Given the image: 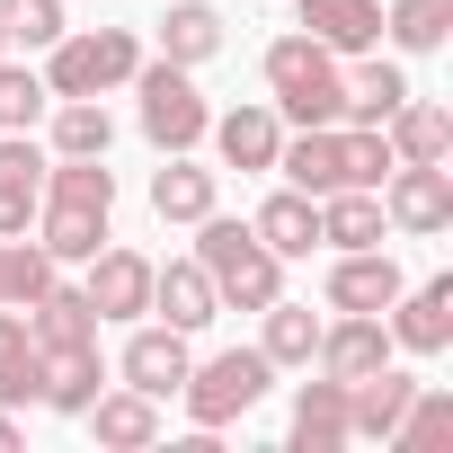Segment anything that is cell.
<instances>
[{
	"instance_id": "21",
	"label": "cell",
	"mask_w": 453,
	"mask_h": 453,
	"mask_svg": "<svg viewBox=\"0 0 453 453\" xmlns=\"http://www.w3.org/2000/svg\"><path fill=\"white\" fill-rule=\"evenodd\" d=\"M27 329H36L45 356H63V347H98V311H89L81 285H45V294L27 303Z\"/></svg>"
},
{
	"instance_id": "33",
	"label": "cell",
	"mask_w": 453,
	"mask_h": 453,
	"mask_svg": "<svg viewBox=\"0 0 453 453\" xmlns=\"http://www.w3.org/2000/svg\"><path fill=\"white\" fill-rule=\"evenodd\" d=\"M107 142H116V125H107L98 98H63L54 107V151L63 160H107Z\"/></svg>"
},
{
	"instance_id": "36",
	"label": "cell",
	"mask_w": 453,
	"mask_h": 453,
	"mask_svg": "<svg viewBox=\"0 0 453 453\" xmlns=\"http://www.w3.org/2000/svg\"><path fill=\"white\" fill-rule=\"evenodd\" d=\"M45 98H54V89H45L36 72H19V63H0V134H27V125L45 116Z\"/></svg>"
},
{
	"instance_id": "9",
	"label": "cell",
	"mask_w": 453,
	"mask_h": 453,
	"mask_svg": "<svg viewBox=\"0 0 453 453\" xmlns=\"http://www.w3.org/2000/svg\"><path fill=\"white\" fill-rule=\"evenodd\" d=\"M311 365H320L329 382H365L373 365H391V329H382V311H338V329L320 320Z\"/></svg>"
},
{
	"instance_id": "2",
	"label": "cell",
	"mask_w": 453,
	"mask_h": 453,
	"mask_svg": "<svg viewBox=\"0 0 453 453\" xmlns=\"http://www.w3.org/2000/svg\"><path fill=\"white\" fill-rule=\"evenodd\" d=\"M196 267L213 276L222 311H267L285 294V258L250 232V222H232V213H204L196 222Z\"/></svg>"
},
{
	"instance_id": "37",
	"label": "cell",
	"mask_w": 453,
	"mask_h": 453,
	"mask_svg": "<svg viewBox=\"0 0 453 453\" xmlns=\"http://www.w3.org/2000/svg\"><path fill=\"white\" fill-rule=\"evenodd\" d=\"M10 444H19V418H10V409H0V453H10Z\"/></svg>"
},
{
	"instance_id": "6",
	"label": "cell",
	"mask_w": 453,
	"mask_h": 453,
	"mask_svg": "<svg viewBox=\"0 0 453 453\" xmlns=\"http://www.w3.org/2000/svg\"><path fill=\"white\" fill-rule=\"evenodd\" d=\"M134 98H142V134L160 151H196L204 125H213V107H204V89H196L187 63H142L134 72Z\"/></svg>"
},
{
	"instance_id": "32",
	"label": "cell",
	"mask_w": 453,
	"mask_h": 453,
	"mask_svg": "<svg viewBox=\"0 0 453 453\" xmlns=\"http://www.w3.org/2000/svg\"><path fill=\"white\" fill-rule=\"evenodd\" d=\"M382 36H391L400 54H435V45L453 36V0H391V10H382Z\"/></svg>"
},
{
	"instance_id": "16",
	"label": "cell",
	"mask_w": 453,
	"mask_h": 453,
	"mask_svg": "<svg viewBox=\"0 0 453 453\" xmlns=\"http://www.w3.org/2000/svg\"><path fill=\"white\" fill-rule=\"evenodd\" d=\"M276 169H285V187H303V196L347 187V125H303V134L276 151Z\"/></svg>"
},
{
	"instance_id": "5",
	"label": "cell",
	"mask_w": 453,
	"mask_h": 453,
	"mask_svg": "<svg viewBox=\"0 0 453 453\" xmlns=\"http://www.w3.org/2000/svg\"><path fill=\"white\" fill-rule=\"evenodd\" d=\"M267 382H276V365H267L258 347H222V356L187 365L178 400H187V418H196V426H232V418H250V409L267 400Z\"/></svg>"
},
{
	"instance_id": "24",
	"label": "cell",
	"mask_w": 453,
	"mask_h": 453,
	"mask_svg": "<svg viewBox=\"0 0 453 453\" xmlns=\"http://www.w3.org/2000/svg\"><path fill=\"white\" fill-rule=\"evenodd\" d=\"M382 142H391V160H444V151H453V116H444L435 98H418V89H409V98L391 107Z\"/></svg>"
},
{
	"instance_id": "34",
	"label": "cell",
	"mask_w": 453,
	"mask_h": 453,
	"mask_svg": "<svg viewBox=\"0 0 453 453\" xmlns=\"http://www.w3.org/2000/svg\"><path fill=\"white\" fill-rule=\"evenodd\" d=\"M45 285H54V258H45L27 232H19V241H0V303H10V311H27Z\"/></svg>"
},
{
	"instance_id": "3",
	"label": "cell",
	"mask_w": 453,
	"mask_h": 453,
	"mask_svg": "<svg viewBox=\"0 0 453 453\" xmlns=\"http://www.w3.org/2000/svg\"><path fill=\"white\" fill-rule=\"evenodd\" d=\"M267 107L294 116V125H338L347 107V72L320 36H276L267 45Z\"/></svg>"
},
{
	"instance_id": "12",
	"label": "cell",
	"mask_w": 453,
	"mask_h": 453,
	"mask_svg": "<svg viewBox=\"0 0 453 453\" xmlns=\"http://www.w3.org/2000/svg\"><path fill=\"white\" fill-rule=\"evenodd\" d=\"M81 294H89L98 320H142V311H151V258H142V250H98Z\"/></svg>"
},
{
	"instance_id": "18",
	"label": "cell",
	"mask_w": 453,
	"mask_h": 453,
	"mask_svg": "<svg viewBox=\"0 0 453 453\" xmlns=\"http://www.w3.org/2000/svg\"><path fill=\"white\" fill-rule=\"evenodd\" d=\"M391 213H382V187H329L320 196V250H382Z\"/></svg>"
},
{
	"instance_id": "15",
	"label": "cell",
	"mask_w": 453,
	"mask_h": 453,
	"mask_svg": "<svg viewBox=\"0 0 453 453\" xmlns=\"http://www.w3.org/2000/svg\"><path fill=\"white\" fill-rule=\"evenodd\" d=\"M45 204V151L27 134H0V241H19Z\"/></svg>"
},
{
	"instance_id": "7",
	"label": "cell",
	"mask_w": 453,
	"mask_h": 453,
	"mask_svg": "<svg viewBox=\"0 0 453 453\" xmlns=\"http://www.w3.org/2000/svg\"><path fill=\"white\" fill-rule=\"evenodd\" d=\"M382 213H391V232H409V241L453 232V169H444V160H391Z\"/></svg>"
},
{
	"instance_id": "8",
	"label": "cell",
	"mask_w": 453,
	"mask_h": 453,
	"mask_svg": "<svg viewBox=\"0 0 453 453\" xmlns=\"http://www.w3.org/2000/svg\"><path fill=\"white\" fill-rule=\"evenodd\" d=\"M382 329H391L400 356H444V347H453V276L400 285V303L382 311Z\"/></svg>"
},
{
	"instance_id": "29",
	"label": "cell",
	"mask_w": 453,
	"mask_h": 453,
	"mask_svg": "<svg viewBox=\"0 0 453 453\" xmlns=\"http://www.w3.org/2000/svg\"><path fill=\"white\" fill-rule=\"evenodd\" d=\"M151 213L160 222H204L213 213V169H196L187 151H169V169L151 178Z\"/></svg>"
},
{
	"instance_id": "19",
	"label": "cell",
	"mask_w": 453,
	"mask_h": 453,
	"mask_svg": "<svg viewBox=\"0 0 453 453\" xmlns=\"http://www.w3.org/2000/svg\"><path fill=\"white\" fill-rule=\"evenodd\" d=\"M303 36H320L329 54H373L382 45V0H294Z\"/></svg>"
},
{
	"instance_id": "28",
	"label": "cell",
	"mask_w": 453,
	"mask_h": 453,
	"mask_svg": "<svg viewBox=\"0 0 453 453\" xmlns=\"http://www.w3.org/2000/svg\"><path fill=\"white\" fill-rule=\"evenodd\" d=\"M98 391H107V373H98V347H63V356H45V382H36V400H45V409L81 418Z\"/></svg>"
},
{
	"instance_id": "31",
	"label": "cell",
	"mask_w": 453,
	"mask_h": 453,
	"mask_svg": "<svg viewBox=\"0 0 453 453\" xmlns=\"http://www.w3.org/2000/svg\"><path fill=\"white\" fill-rule=\"evenodd\" d=\"M391 444H400V453H435V444H453V391L418 382L409 409H400V426H391Z\"/></svg>"
},
{
	"instance_id": "13",
	"label": "cell",
	"mask_w": 453,
	"mask_h": 453,
	"mask_svg": "<svg viewBox=\"0 0 453 453\" xmlns=\"http://www.w3.org/2000/svg\"><path fill=\"white\" fill-rule=\"evenodd\" d=\"M400 267H391V250H338V267H329V311H391L400 303Z\"/></svg>"
},
{
	"instance_id": "10",
	"label": "cell",
	"mask_w": 453,
	"mask_h": 453,
	"mask_svg": "<svg viewBox=\"0 0 453 453\" xmlns=\"http://www.w3.org/2000/svg\"><path fill=\"white\" fill-rule=\"evenodd\" d=\"M187 365H196V356H187V329H169V320L134 329V338H125V356H116V373H125L142 400H169V391L187 382Z\"/></svg>"
},
{
	"instance_id": "27",
	"label": "cell",
	"mask_w": 453,
	"mask_h": 453,
	"mask_svg": "<svg viewBox=\"0 0 453 453\" xmlns=\"http://www.w3.org/2000/svg\"><path fill=\"white\" fill-rule=\"evenodd\" d=\"M36 382H45V347H36V329L10 303H0V409H27Z\"/></svg>"
},
{
	"instance_id": "26",
	"label": "cell",
	"mask_w": 453,
	"mask_h": 453,
	"mask_svg": "<svg viewBox=\"0 0 453 453\" xmlns=\"http://www.w3.org/2000/svg\"><path fill=\"white\" fill-rule=\"evenodd\" d=\"M222 54V10L213 0H169V19H160V63H213Z\"/></svg>"
},
{
	"instance_id": "22",
	"label": "cell",
	"mask_w": 453,
	"mask_h": 453,
	"mask_svg": "<svg viewBox=\"0 0 453 453\" xmlns=\"http://www.w3.org/2000/svg\"><path fill=\"white\" fill-rule=\"evenodd\" d=\"M81 418H89L98 444H116V453H151V444H160V400H142L134 382H125V391H98Z\"/></svg>"
},
{
	"instance_id": "4",
	"label": "cell",
	"mask_w": 453,
	"mask_h": 453,
	"mask_svg": "<svg viewBox=\"0 0 453 453\" xmlns=\"http://www.w3.org/2000/svg\"><path fill=\"white\" fill-rule=\"evenodd\" d=\"M54 63H45V89L54 98H107V89H125L134 72H142V45H134V27H63L54 45H45Z\"/></svg>"
},
{
	"instance_id": "11",
	"label": "cell",
	"mask_w": 453,
	"mask_h": 453,
	"mask_svg": "<svg viewBox=\"0 0 453 453\" xmlns=\"http://www.w3.org/2000/svg\"><path fill=\"white\" fill-rule=\"evenodd\" d=\"M204 134H213V151L232 160L241 178H258V169H276V151H285V116H276L267 98H250V107H232V116H213Z\"/></svg>"
},
{
	"instance_id": "38",
	"label": "cell",
	"mask_w": 453,
	"mask_h": 453,
	"mask_svg": "<svg viewBox=\"0 0 453 453\" xmlns=\"http://www.w3.org/2000/svg\"><path fill=\"white\" fill-rule=\"evenodd\" d=\"M0 54H10V36H0Z\"/></svg>"
},
{
	"instance_id": "1",
	"label": "cell",
	"mask_w": 453,
	"mask_h": 453,
	"mask_svg": "<svg viewBox=\"0 0 453 453\" xmlns=\"http://www.w3.org/2000/svg\"><path fill=\"white\" fill-rule=\"evenodd\" d=\"M107 213H116V169L107 160H45V204H36V250L54 267H89L107 250Z\"/></svg>"
},
{
	"instance_id": "20",
	"label": "cell",
	"mask_w": 453,
	"mask_h": 453,
	"mask_svg": "<svg viewBox=\"0 0 453 453\" xmlns=\"http://www.w3.org/2000/svg\"><path fill=\"white\" fill-rule=\"evenodd\" d=\"M250 232H258L276 258H311V250H320V196H303V187H276V196L250 213Z\"/></svg>"
},
{
	"instance_id": "35",
	"label": "cell",
	"mask_w": 453,
	"mask_h": 453,
	"mask_svg": "<svg viewBox=\"0 0 453 453\" xmlns=\"http://www.w3.org/2000/svg\"><path fill=\"white\" fill-rule=\"evenodd\" d=\"M0 36H10V45H54L63 36V0H0Z\"/></svg>"
},
{
	"instance_id": "30",
	"label": "cell",
	"mask_w": 453,
	"mask_h": 453,
	"mask_svg": "<svg viewBox=\"0 0 453 453\" xmlns=\"http://www.w3.org/2000/svg\"><path fill=\"white\" fill-rule=\"evenodd\" d=\"M258 320H267V338H258L267 365H311V347H320V311H311V303H285V294H276Z\"/></svg>"
},
{
	"instance_id": "23",
	"label": "cell",
	"mask_w": 453,
	"mask_h": 453,
	"mask_svg": "<svg viewBox=\"0 0 453 453\" xmlns=\"http://www.w3.org/2000/svg\"><path fill=\"white\" fill-rule=\"evenodd\" d=\"M400 98H409V72H400V63H382V54H356L338 125H391V107H400Z\"/></svg>"
},
{
	"instance_id": "17",
	"label": "cell",
	"mask_w": 453,
	"mask_h": 453,
	"mask_svg": "<svg viewBox=\"0 0 453 453\" xmlns=\"http://www.w3.org/2000/svg\"><path fill=\"white\" fill-rule=\"evenodd\" d=\"M409 391H418V373H400V365H373L365 382H347V435H365V444H391V426H400Z\"/></svg>"
},
{
	"instance_id": "25",
	"label": "cell",
	"mask_w": 453,
	"mask_h": 453,
	"mask_svg": "<svg viewBox=\"0 0 453 453\" xmlns=\"http://www.w3.org/2000/svg\"><path fill=\"white\" fill-rule=\"evenodd\" d=\"M294 444H303V453H338V444H356V435H347V382L320 373V382L294 391Z\"/></svg>"
},
{
	"instance_id": "14",
	"label": "cell",
	"mask_w": 453,
	"mask_h": 453,
	"mask_svg": "<svg viewBox=\"0 0 453 453\" xmlns=\"http://www.w3.org/2000/svg\"><path fill=\"white\" fill-rule=\"evenodd\" d=\"M151 311L169 320V329H213L222 320V294H213V276L196 267V258H169V267H151Z\"/></svg>"
}]
</instances>
